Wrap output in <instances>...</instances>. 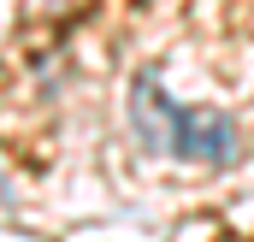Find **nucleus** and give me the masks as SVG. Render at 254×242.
<instances>
[{
  "instance_id": "1",
  "label": "nucleus",
  "mask_w": 254,
  "mask_h": 242,
  "mask_svg": "<svg viewBox=\"0 0 254 242\" xmlns=\"http://www.w3.org/2000/svg\"><path fill=\"white\" fill-rule=\"evenodd\" d=\"M130 119H136V136H142L148 148H166V154H178V160H207V166L237 160V124L219 119V113H190V107H178L172 95H160L154 77L136 83Z\"/></svg>"
}]
</instances>
